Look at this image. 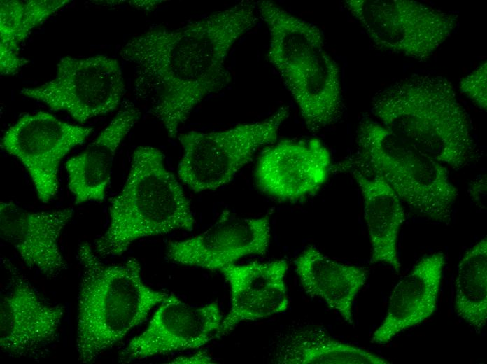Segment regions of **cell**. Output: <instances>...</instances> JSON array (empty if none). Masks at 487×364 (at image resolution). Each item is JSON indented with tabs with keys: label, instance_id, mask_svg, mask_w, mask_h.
Returning a JSON list of instances; mask_svg holds the SVG:
<instances>
[{
	"label": "cell",
	"instance_id": "obj_1",
	"mask_svg": "<svg viewBox=\"0 0 487 364\" xmlns=\"http://www.w3.org/2000/svg\"><path fill=\"white\" fill-rule=\"evenodd\" d=\"M256 4L241 1L176 28L158 27L128 41L121 57L137 67V88L170 138L193 109L231 80L230 50L257 24Z\"/></svg>",
	"mask_w": 487,
	"mask_h": 364
},
{
	"label": "cell",
	"instance_id": "obj_2",
	"mask_svg": "<svg viewBox=\"0 0 487 364\" xmlns=\"http://www.w3.org/2000/svg\"><path fill=\"white\" fill-rule=\"evenodd\" d=\"M379 122L446 167L476 156L470 120L446 78L417 74L379 92L372 103Z\"/></svg>",
	"mask_w": 487,
	"mask_h": 364
},
{
	"label": "cell",
	"instance_id": "obj_3",
	"mask_svg": "<svg viewBox=\"0 0 487 364\" xmlns=\"http://www.w3.org/2000/svg\"><path fill=\"white\" fill-rule=\"evenodd\" d=\"M80 266L76 346L78 360L88 363L146 320L169 294L147 286L136 259L107 265L88 242L77 251Z\"/></svg>",
	"mask_w": 487,
	"mask_h": 364
},
{
	"label": "cell",
	"instance_id": "obj_4",
	"mask_svg": "<svg viewBox=\"0 0 487 364\" xmlns=\"http://www.w3.org/2000/svg\"><path fill=\"white\" fill-rule=\"evenodd\" d=\"M108 212V227L94 244L100 258L121 255L142 238L191 231L195 224L190 202L164 154L150 146L133 152L127 178L111 198Z\"/></svg>",
	"mask_w": 487,
	"mask_h": 364
},
{
	"label": "cell",
	"instance_id": "obj_5",
	"mask_svg": "<svg viewBox=\"0 0 487 364\" xmlns=\"http://www.w3.org/2000/svg\"><path fill=\"white\" fill-rule=\"evenodd\" d=\"M351 164L381 177L409 208L430 220L449 224L458 196L447 167L379 122L362 121Z\"/></svg>",
	"mask_w": 487,
	"mask_h": 364
},
{
	"label": "cell",
	"instance_id": "obj_6",
	"mask_svg": "<svg viewBox=\"0 0 487 364\" xmlns=\"http://www.w3.org/2000/svg\"><path fill=\"white\" fill-rule=\"evenodd\" d=\"M289 114V107L284 106L260 121L221 131L178 134L183 148L177 167L179 179L195 192L225 186L259 149L276 141Z\"/></svg>",
	"mask_w": 487,
	"mask_h": 364
},
{
	"label": "cell",
	"instance_id": "obj_7",
	"mask_svg": "<svg viewBox=\"0 0 487 364\" xmlns=\"http://www.w3.org/2000/svg\"><path fill=\"white\" fill-rule=\"evenodd\" d=\"M346 7L380 49L429 58L457 26L456 15L409 0H348Z\"/></svg>",
	"mask_w": 487,
	"mask_h": 364
},
{
	"label": "cell",
	"instance_id": "obj_8",
	"mask_svg": "<svg viewBox=\"0 0 487 364\" xmlns=\"http://www.w3.org/2000/svg\"><path fill=\"white\" fill-rule=\"evenodd\" d=\"M125 90L118 60L107 55L78 58L62 57L55 77L34 88H24L20 94L44 103L54 111H62L84 124L88 120L115 110Z\"/></svg>",
	"mask_w": 487,
	"mask_h": 364
},
{
	"label": "cell",
	"instance_id": "obj_9",
	"mask_svg": "<svg viewBox=\"0 0 487 364\" xmlns=\"http://www.w3.org/2000/svg\"><path fill=\"white\" fill-rule=\"evenodd\" d=\"M1 262L6 277L0 298L1 349L13 358L43 359L57 340L64 307L42 299L8 259Z\"/></svg>",
	"mask_w": 487,
	"mask_h": 364
},
{
	"label": "cell",
	"instance_id": "obj_10",
	"mask_svg": "<svg viewBox=\"0 0 487 364\" xmlns=\"http://www.w3.org/2000/svg\"><path fill=\"white\" fill-rule=\"evenodd\" d=\"M92 131V127L71 125L40 111L26 114L10 126L3 135L1 146L21 162L38 199L48 203L58 192L62 159Z\"/></svg>",
	"mask_w": 487,
	"mask_h": 364
},
{
	"label": "cell",
	"instance_id": "obj_11",
	"mask_svg": "<svg viewBox=\"0 0 487 364\" xmlns=\"http://www.w3.org/2000/svg\"><path fill=\"white\" fill-rule=\"evenodd\" d=\"M270 238L269 215L247 218L225 211L203 232L170 242L166 255L178 265L220 272L244 257L264 255Z\"/></svg>",
	"mask_w": 487,
	"mask_h": 364
},
{
	"label": "cell",
	"instance_id": "obj_12",
	"mask_svg": "<svg viewBox=\"0 0 487 364\" xmlns=\"http://www.w3.org/2000/svg\"><path fill=\"white\" fill-rule=\"evenodd\" d=\"M223 316L217 302L194 306L169 295L146 329L121 352V360H135L199 349L214 337Z\"/></svg>",
	"mask_w": 487,
	"mask_h": 364
},
{
	"label": "cell",
	"instance_id": "obj_13",
	"mask_svg": "<svg viewBox=\"0 0 487 364\" xmlns=\"http://www.w3.org/2000/svg\"><path fill=\"white\" fill-rule=\"evenodd\" d=\"M331 155L318 139L283 140L265 149L255 167L259 189L286 202L316 192L326 181Z\"/></svg>",
	"mask_w": 487,
	"mask_h": 364
},
{
	"label": "cell",
	"instance_id": "obj_14",
	"mask_svg": "<svg viewBox=\"0 0 487 364\" xmlns=\"http://www.w3.org/2000/svg\"><path fill=\"white\" fill-rule=\"evenodd\" d=\"M73 212L71 208L29 211L11 201L1 202V238L15 250L27 267L55 279L67 269L59 240Z\"/></svg>",
	"mask_w": 487,
	"mask_h": 364
},
{
	"label": "cell",
	"instance_id": "obj_15",
	"mask_svg": "<svg viewBox=\"0 0 487 364\" xmlns=\"http://www.w3.org/2000/svg\"><path fill=\"white\" fill-rule=\"evenodd\" d=\"M288 269L285 260L232 264L220 270L230 288V309L223 317L216 337L240 323L285 312L290 304L285 285Z\"/></svg>",
	"mask_w": 487,
	"mask_h": 364
},
{
	"label": "cell",
	"instance_id": "obj_16",
	"mask_svg": "<svg viewBox=\"0 0 487 364\" xmlns=\"http://www.w3.org/2000/svg\"><path fill=\"white\" fill-rule=\"evenodd\" d=\"M445 265L442 252L426 255L400 280L391 292L385 318L371 337L372 343L387 344L434 314Z\"/></svg>",
	"mask_w": 487,
	"mask_h": 364
},
{
	"label": "cell",
	"instance_id": "obj_17",
	"mask_svg": "<svg viewBox=\"0 0 487 364\" xmlns=\"http://www.w3.org/2000/svg\"><path fill=\"white\" fill-rule=\"evenodd\" d=\"M140 115L134 106L120 110L82 153L67 160L68 186L76 204L104 200L116 150Z\"/></svg>",
	"mask_w": 487,
	"mask_h": 364
},
{
	"label": "cell",
	"instance_id": "obj_18",
	"mask_svg": "<svg viewBox=\"0 0 487 364\" xmlns=\"http://www.w3.org/2000/svg\"><path fill=\"white\" fill-rule=\"evenodd\" d=\"M294 265L304 291L322 300L347 323L353 325V302L366 283L367 271L334 260L314 246L299 253Z\"/></svg>",
	"mask_w": 487,
	"mask_h": 364
},
{
	"label": "cell",
	"instance_id": "obj_19",
	"mask_svg": "<svg viewBox=\"0 0 487 364\" xmlns=\"http://www.w3.org/2000/svg\"><path fill=\"white\" fill-rule=\"evenodd\" d=\"M307 129L313 132L332 124L341 113L342 96L337 64L325 50L283 80Z\"/></svg>",
	"mask_w": 487,
	"mask_h": 364
},
{
	"label": "cell",
	"instance_id": "obj_20",
	"mask_svg": "<svg viewBox=\"0 0 487 364\" xmlns=\"http://www.w3.org/2000/svg\"><path fill=\"white\" fill-rule=\"evenodd\" d=\"M351 167L364 204V217L371 244V262L383 263L399 272L397 252L400 228L406 216L402 202L380 176L369 175Z\"/></svg>",
	"mask_w": 487,
	"mask_h": 364
},
{
	"label": "cell",
	"instance_id": "obj_21",
	"mask_svg": "<svg viewBox=\"0 0 487 364\" xmlns=\"http://www.w3.org/2000/svg\"><path fill=\"white\" fill-rule=\"evenodd\" d=\"M257 14L269 34L267 59L282 80L306 66L325 50L322 31L269 1L256 4Z\"/></svg>",
	"mask_w": 487,
	"mask_h": 364
},
{
	"label": "cell",
	"instance_id": "obj_22",
	"mask_svg": "<svg viewBox=\"0 0 487 364\" xmlns=\"http://www.w3.org/2000/svg\"><path fill=\"white\" fill-rule=\"evenodd\" d=\"M0 4V72L17 74L29 61L19 53V44L36 27L68 4L69 0H1Z\"/></svg>",
	"mask_w": 487,
	"mask_h": 364
},
{
	"label": "cell",
	"instance_id": "obj_23",
	"mask_svg": "<svg viewBox=\"0 0 487 364\" xmlns=\"http://www.w3.org/2000/svg\"><path fill=\"white\" fill-rule=\"evenodd\" d=\"M281 364H389L383 357L332 337L324 330L297 331L283 344L276 359Z\"/></svg>",
	"mask_w": 487,
	"mask_h": 364
},
{
	"label": "cell",
	"instance_id": "obj_24",
	"mask_svg": "<svg viewBox=\"0 0 487 364\" xmlns=\"http://www.w3.org/2000/svg\"><path fill=\"white\" fill-rule=\"evenodd\" d=\"M456 315L477 330L487 320V239L472 246L459 262L454 286Z\"/></svg>",
	"mask_w": 487,
	"mask_h": 364
},
{
	"label": "cell",
	"instance_id": "obj_25",
	"mask_svg": "<svg viewBox=\"0 0 487 364\" xmlns=\"http://www.w3.org/2000/svg\"><path fill=\"white\" fill-rule=\"evenodd\" d=\"M486 62L481 64L465 77L460 83V91L478 107L486 110Z\"/></svg>",
	"mask_w": 487,
	"mask_h": 364
},
{
	"label": "cell",
	"instance_id": "obj_26",
	"mask_svg": "<svg viewBox=\"0 0 487 364\" xmlns=\"http://www.w3.org/2000/svg\"><path fill=\"white\" fill-rule=\"evenodd\" d=\"M211 358L206 354H202V353H199L198 354H195L193 356H191L190 358L188 357H185V358H177L176 360H174L173 363H211Z\"/></svg>",
	"mask_w": 487,
	"mask_h": 364
},
{
	"label": "cell",
	"instance_id": "obj_27",
	"mask_svg": "<svg viewBox=\"0 0 487 364\" xmlns=\"http://www.w3.org/2000/svg\"><path fill=\"white\" fill-rule=\"evenodd\" d=\"M132 4L138 8H153L155 6L162 2L161 1H132Z\"/></svg>",
	"mask_w": 487,
	"mask_h": 364
}]
</instances>
